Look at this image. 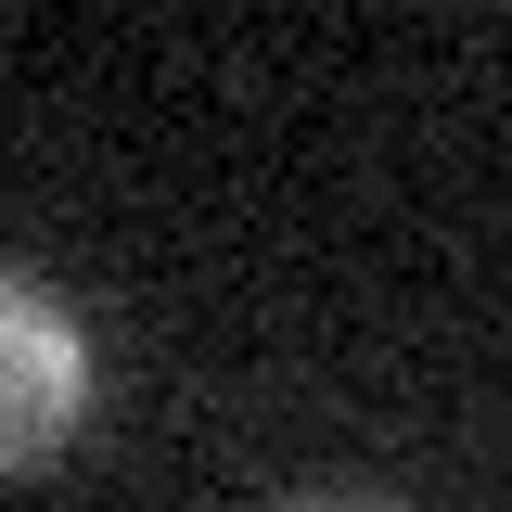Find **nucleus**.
<instances>
[{"label": "nucleus", "instance_id": "obj_1", "mask_svg": "<svg viewBox=\"0 0 512 512\" xmlns=\"http://www.w3.org/2000/svg\"><path fill=\"white\" fill-rule=\"evenodd\" d=\"M90 423V333L52 282L0 269V474H39Z\"/></svg>", "mask_w": 512, "mask_h": 512}, {"label": "nucleus", "instance_id": "obj_2", "mask_svg": "<svg viewBox=\"0 0 512 512\" xmlns=\"http://www.w3.org/2000/svg\"><path fill=\"white\" fill-rule=\"evenodd\" d=\"M282 512H397V500H359V487H320V500H282Z\"/></svg>", "mask_w": 512, "mask_h": 512}]
</instances>
